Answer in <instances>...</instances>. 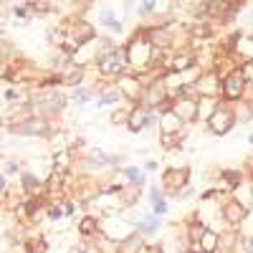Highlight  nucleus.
Masks as SVG:
<instances>
[{
	"mask_svg": "<svg viewBox=\"0 0 253 253\" xmlns=\"http://www.w3.org/2000/svg\"><path fill=\"white\" fill-rule=\"evenodd\" d=\"M119 99H122L119 89H117V86H109V89H104V91L99 94V99H96V107H107V104H117Z\"/></svg>",
	"mask_w": 253,
	"mask_h": 253,
	"instance_id": "cd10ccee",
	"label": "nucleus"
},
{
	"mask_svg": "<svg viewBox=\"0 0 253 253\" xmlns=\"http://www.w3.org/2000/svg\"><path fill=\"white\" fill-rule=\"evenodd\" d=\"M233 124H236V119H233V112H230L228 107H218L213 112V117L208 119V126L215 134H228L230 129H233Z\"/></svg>",
	"mask_w": 253,
	"mask_h": 253,
	"instance_id": "9d476101",
	"label": "nucleus"
},
{
	"mask_svg": "<svg viewBox=\"0 0 253 253\" xmlns=\"http://www.w3.org/2000/svg\"><path fill=\"white\" fill-rule=\"evenodd\" d=\"M20 185H23L26 198H41V195H43V187H46L33 172H23V175H20Z\"/></svg>",
	"mask_w": 253,
	"mask_h": 253,
	"instance_id": "ddd939ff",
	"label": "nucleus"
},
{
	"mask_svg": "<svg viewBox=\"0 0 253 253\" xmlns=\"http://www.w3.org/2000/svg\"><path fill=\"white\" fill-rule=\"evenodd\" d=\"M190 36H210V28H205L203 23H198V26L190 28Z\"/></svg>",
	"mask_w": 253,
	"mask_h": 253,
	"instance_id": "c9c22d12",
	"label": "nucleus"
},
{
	"mask_svg": "<svg viewBox=\"0 0 253 253\" xmlns=\"http://www.w3.org/2000/svg\"><path fill=\"white\" fill-rule=\"evenodd\" d=\"M99 233L107 238V241H114V243H124L129 236H134V223L124 215H107L101 223H99Z\"/></svg>",
	"mask_w": 253,
	"mask_h": 253,
	"instance_id": "f03ea898",
	"label": "nucleus"
},
{
	"mask_svg": "<svg viewBox=\"0 0 253 253\" xmlns=\"http://www.w3.org/2000/svg\"><path fill=\"white\" fill-rule=\"evenodd\" d=\"M5 172H8V175H15V172H20L18 162H8V165H5Z\"/></svg>",
	"mask_w": 253,
	"mask_h": 253,
	"instance_id": "58836bf2",
	"label": "nucleus"
},
{
	"mask_svg": "<svg viewBox=\"0 0 253 253\" xmlns=\"http://www.w3.org/2000/svg\"><path fill=\"white\" fill-rule=\"evenodd\" d=\"M13 132L15 134H26V137H48L51 134V124L46 117H38V114H31L26 119H20L13 124Z\"/></svg>",
	"mask_w": 253,
	"mask_h": 253,
	"instance_id": "20e7f679",
	"label": "nucleus"
},
{
	"mask_svg": "<svg viewBox=\"0 0 253 253\" xmlns=\"http://www.w3.org/2000/svg\"><path fill=\"white\" fill-rule=\"evenodd\" d=\"M243 76H246V79H253V61H251L248 66L243 69Z\"/></svg>",
	"mask_w": 253,
	"mask_h": 253,
	"instance_id": "79ce46f5",
	"label": "nucleus"
},
{
	"mask_svg": "<svg viewBox=\"0 0 253 253\" xmlns=\"http://www.w3.org/2000/svg\"><path fill=\"white\" fill-rule=\"evenodd\" d=\"M86 165L91 170H104V167H109V155L101 150V147H91L89 150V157H86Z\"/></svg>",
	"mask_w": 253,
	"mask_h": 253,
	"instance_id": "6ab92c4d",
	"label": "nucleus"
},
{
	"mask_svg": "<svg viewBox=\"0 0 253 253\" xmlns=\"http://www.w3.org/2000/svg\"><path fill=\"white\" fill-rule=\"evenodd\" d=\"M0 126H3V117H0Z\"/></svg>",
	"mask_w": 253,
	"mask_h": 253,
	"instance_id": "de8ad7c7",
	"label": "nucleus"
},
{
	"mask_svg": "<svg viewBox=\"0 0 253 253\" xmlns=\"http://www.w3.org/2000/svg\"><path fill=\"white\" fill-rule=\"evenodd\" d=\"M220 89H223V96L230 99V101L241 99L243 91H246V76H243V71H228V76L220 81Z\"/></svg>",
	"mask_w": 253,
	"mask_h": 253,
	"instance_id": "1a4fd4ad",
	"label": "nucleus"
},
{
	"mask_svg": "<svg viewBox=\"0 0 253 253\" xmlns=\"http://www.w3.org/2000/svg\"><path fill=\"white\" fill-rule=\"evenodd\" d=\"M129 112H132V107H119V109H114V112H112L109 122H112L114 126H119V124H124V126H126V119H129Z\"/></svg>",
	"mask_w": 253,
	"mask_h": 253,
	"instance_id": "7c9ffc66",
	"label": "nucleus"
},
{
	"mask_svg": "<svg viewBox=\"0 0 253 253\" xmlns=\"http://www.w3.org/2000/svg\"><path fill=\"white\" fill-rule=\"evenodd\" d=\"M124 53H126V66H132L137 71V76L142 71H150L152 69V53H155V48H152L150 41H147L144 28L132 36V41L124 46Z\"/></svg>",
	"mask_w": 253,
	"mask_h": 253,
	"instance_id": "f257e3e1",
	"label": "nucleus"
},
{
	"mask_svg": "<svg viewBox=\"0 0 253 253\" xmlns=\"http://www.w3.org/2000/svg\"><path fill=\"white\" fill-rule=\"evenodd\" d=\"M139 195H142V187L139 185H124L119 190V200H122L124 208H134L137 200H139Z\"/></svg>",
	"mask_w": 253,
	"mask_h": 253,
	"instance_id": "aec40b11",
	"label": "nucleus"
},
{
	"mask_svg": "<svg viewBox=\"0 0 253 253\" xmlns=\"http://www.w3.org/2000/svg\"><path fill=\"white\" fill-rule=\"evenodd\" d=\"M79 233L86 236V238L96 236V233H99V220H96L94 215H84V218L79 220Z\"/></svg>",
	"mask_w": 253,
	"mask_h": 253,
	"instance_id": "b1692460",
	"label": "nucleus"
},
{
	"mask_svg": "<svg viewBox=\"0 0 253 253\" xmlns=\"http://www.w3.org/2000/svg\"><path fill=\"white\" fill-rule=\"evenodd\" d=\"M203 233H205V228H203V225H193V228H190V241H193V243H200Z\"/></svg>",
	"mask_w": 253,
	"mask_h": 253,
	"instance_id": "72a5a7b5",
	"label": "nucleus"
},
{
	"mask_svg": "<svg viewBox=\"0 0 253 253\" xmlns=\"http://www.w3.org/2000/svg\"><path fill=\"white\" fill-rule=\"evenodd\" d=\"M5 187H8V180H5V175H0V193H3Z\"/></svg>",
	"mask_w": 253,
	"mask_h": 253,
	"instance_id": "37998d69",
	"label": "nucleus"
},
{
	"mask_svg": "<svg viewBox=\"0 0 253 253\" xmlns=\"http://www.w3.org/2000/svg\"><path fill=\"white\" fill-rule=\"evenodd\" d=\"M26 248H28V253H46L48 243L43 236H36V238H26Z\"/></svg>",
	"mask_w": 253,
	"mask_h": 253,
	"instance_id": "c85d7f7f",
	"label": "nucleus"
},
{
	"mask_svg": "<svg viewBox=\"0 0 253 253\" xmlns=\"http://www.w3.org/2000/svg\"><path fill=\"white\" fill-rule=\"evenodd\" d=\"M84 76H86V69L76 66V63H69V66L61 69V84H66V86H76L79 89V84H81Z\"/></svg>",
	"mask_w": 253,
	"mask_h": 253,
	"instance_id": "4468645a",
	"label": "nucleus"
},
{
	"mask_svg": "<svg viewBox=\"0 0 253 253\" xmlns=\"http://www.w3.org/2000/svg\"><path fill=\"white\" fill-rule=\"evenodd\" d=\"M58 208H61V213H63V215H71V213H74V210H76V205H74V200H66V203H61Z\"/></svg>",
	"mask_w": 253,
	"mask_h": 253,
	"instance_id": "e433bc0d",
	"label": "nucleus"
},
{
	"mask_svg": "<svg viewBox=\"0 0 253 253\" xmlns=\"http://www.w3.org/2000/svg\"><path fill=\"white\" fill-rule=\"evenodd\" d=\"M99 74L101 76H124V71H126V53H124V48H114V51H109L107 56H101L99 61Z\"/></svg>",
	"mask_w": 253,
	"mask_h": 253,
	"instance_id": "39448f33",
	"label": "nucleus"
},
{
	"mask_svg": "<svg viewBox=\"0 0 253 253\" xmlns=\"http://www.w3.org/2000/svg\"><path fill=\"white\" fill-rule=\"evenodd\" d=\"M218 241H220V236L215 233V230H208L205 228V233H203V238H200V251L203 253H215L218 251Z\"/></svg>",
	"mask_w": 253,
	"mask_h": 253,
	"instance_id": "5701e85b",
	"label": "nucleus"
},
{
	"mask_svg": "<svg viewBox=\"0 0 253 253\" xmlns=\"http://www.w3.org/2000/svg\"><path fill=\"white\" fill-rule=\"evenodd\" d=\"M182 124L185 122H195L198 119V99H193V96H187L185 91L172 101V109H170Z\"/></svg>",
	"mask_w": 253,
	"mask_h": 253,
	"instance_id": "6e6552de",
	"label": "nucleus"
},
{
	"mask_svg": "<svg viewBox=\"0 0 253 253\" xmlns=\"http://www.w3.org/2000/svg\"><path fill=\"white\" fill-rule=\"evenodd\" d=\"M144 167H147V172H155V170H157L160 165H157V160H150V162H147Z\"/></svg>",
	"mask_w": 253,
	"mask_h": 253,
	"instance_id": "a19ab883",
	"label": "nucleus"
},
{
	"mask_svg": "<svg viewBox=\"0 0 253 253\" xmlns=\"http://www.w3.org/2000/svg\"><path fill=\"white\" fill-rule=\"evenodd\" d=\"M150 253H165L162 246H150Z\"/></svg>",
	"mask_w": 253,
	"mask_h": 253,
	"instance_id": "c03bdc74",
	"label": "nucleus"
},
{
	"mask_svg": "<svg viewBox=\"0 0 253 253\" xmlns=\"http://www.w3.org/2000/svg\"><path fill=\"white\" fill-rule=\"evenodd\" d=\"M99 20H101V23L107 26L112 33H122V31H124V23L114 15V10H112V8H101V10H99Z\"/></svg>",
	"mask_w": 253,
	"mask_h": 253,
	"instance_id": "4be33fe9",
	"label": "nucleus"
},
{
	"mask_svg": "<svg viewBox=\"0 0 253 253\" xmlns=\"http://www.w3.org/2000/svg\"><path fill=\"white\" fill-rule=\"evenodd\" d=\"M94 96H96V91H94V89H84V86L74 89V94H71V99H74L76 104H86V101H91Z\"/></svg>",
	"mask_w": 253,
	"mask_h": 253,
	"instance_id": "2f4dec72",
	"label": "nucleus"
},
{
	"mask_svg": "<svg viewBox=\"0 0 253 253\" xmlns=\"http://www.w3.org/2000/svg\"><path fill=\"white\" fill-rule=\"evenodd\" d=\"M246 215H248V208H246L243 203H238V200H230V203H225V208H223V218H225L230 225L243 223Z\"/></svg>",
	"mask_w": 253,
	"mask_h": 253,
	"instance_id": "f8f14e48",
	"label": "nucleus"
},
{
	"mask_svg": "<svg viewBox=\"0 0 253 253\" xmlns=\"http://www.w3.org/2000/svg\"><path fill=\"white\" fill-rule=\"evenodd\" d=\"M157 10V3H155V0H144V3H139V8H137V13L144 18V15H152Z\"/></svg>",
	"mask_w": 253,
	"mask_h": 253,
	"instance_id": "473e14b6",
	"label": "nucleus"
},
{
	"mask_svg": "<svg viewBox=\"0 0 253 253\" xmlns=\"http://www.w3.org/2000/svg\"><path fill=\"white\" fill-rule=\"evenodd\" d=\"M117 89H119L122 96H126L129 101H134V107H137V104H142V99H144V84H142V79H139L137 74H124V76H119Z\"/></svg>",
	"mask_w": 253,
	"mask_h": 253,
	"instance_id": "0eeeda50",
	"label": "nucleus"
},
{
	"mask_svg": "<svg viewBox=\"0 0 253 253\" xmlns=\"http://www.w3.org/2000/svg\"><path fill=\"white\" fill-rule=\"evenodd\" d=\"M215 109H218V101H215V99H210V96H203V99L198 101V117L205 119V122L213 117Z\"/></svg>",
	"mask_w": 253,
	"mask_h": 253,
	"instance_id": "393cba45",
	"label": "nucleus"
},
{
	"mask_svg": "<svg viewBox=\"0 0 253 253\" xmlns=\"http://www.w3.org/2000/svg\"><path fill=\"white\" fill-rule=\"evenodd\" d=\"M160 129L165 137H175V134H182V122L172 114V112H167L160 117Z\"/></svg>",
	"mask_w": 253,
	"mask_h": 253,
	"instance_id": "dca6fc26",
	"label": "nucleus"
},
{
	"mask_svg": "<svg viewBox=\"0 0 253 253\" xmlns=\"http://www.w3.org/2000/svg\"><path fill=\"white\" fill-rule=\"evenodd\" d=\"M122 175L129 180L132 185H139V187H142V182H144V172L137 170V167H122Z\"/></svg>",
	"mask_w": 253,
	"mask_h": 253,
	"instance_id": "c756f323",
	"label": "nucleus"
},
{
	"mask_svg": "<svg viewBox=\"0 0 253 253\" xmlns=\"http://www.w3.org/2000/svg\"><path fill=\"white\" fill-rule=\"evenodd\" d=\"M119 248H122V253H139L144 248V238L139 233H134V236L126 238L124 243H119Z\"/></svg>",
	"mask_w": 253,
	"mask_h": 253,
	"instance_id": "bb28decb",
	"label": "nucleus"
},
{
	"mask_svg": "<svg viewBox=\"0 0 253 253\" xmlns=\"http://www.w3.org/2000/svg\"><path fill=\"white\" fill-rule=\"evenodd\" d=\"M248 23H253V10L248 13Z\"/></svg>",
	"mask_w": 253,
	"mask_h": 253,
	"instance_id": "a18cd8bd",
	"label": "nucleus"
},
{
	"mask_svg": "<svg viewBox=\"0 0 253 253\" xmlns=\"http://www.w3.org/2000/svg\"><path fill=\"white\" fill-rule=\"evenodd\" d=\"M33 104L38 107V117H53V114H61L66 109V96L56 89H41L36 96H33Z\"/></svg>",
	"mask_w": 253,
	"mask_h": 253,
	"instance_id": "7ed1b4c3",
	"label": "nucleus"
},
{
	"mask_svg": "<svg viewBox=\"0 0 253 253\" xmlns=\"http://www.w3.org/2000/svg\"><path fill=\"white\" fill-rule=\"evenodd\" d=\"M13 13H15L18 18H28V15L33 13V8H31V3H26V5H15Z\"/></svg>",
	"mask_w": 253,
	"mask_h": 253,
	"instance_id": "f704fd0d",
	"label": "nucleus"
},
{
	"mask_svg": "<svg viewBox=\"0 0 253 253\" xmlns=\"http://www.w3.org/2000/svg\"><path fill=\"white\" fill-rule=\"evenodd\" d=\"M248 139H251V144H253V134H251V137H248Z\"/></svg>",
	"mask_w": 253,
	"mask_h": 253,
	"instance_id": "49530a36",
	"label": "nucleus"
},
{
	"mask_svg": "<svg viewBox=\"0 0 253 253\" xmlns=\"http://www.w3.org/2000/svg\"><path fill=\"white\" fill-rule=\"evenodd\" d=\"M147 200L152 203V208H155V215H157V218L167 213V200H165V193H162V187L152 185L150 190H147Z\"/></svg>",
	"mask_w": 253,
	"mask_h": 253,
	"instance_id": "a211bd4d",
	"label": "nucleus"
},
{
	"mask_svg": "<svg viewBox=\"0 0 253 253\" xmlns=\"http://www.w3.org/2000/svg\"><path fill=\"white\" fill-rule=\"evenodd\" d=\"M218 86H220V79H218V74H215V71H210L208 76L203 74V76L195 81V89L200 91V96H210V99H215Z\"/></svg>",
	"mask_w": 253,
	"mask_h": 253,
	"instance_id": "9b49d317",
	"label": "nucleus"
},
{
	"mask_svg": "<svg viewBox=\"0 0 253 253\" xmlns=\"http://www.w3.org/2000/svg\"><path fill=\"white\" fill-rule=\"evenodd\" d=\"M190 180V167H167L162 172V193H170V195H180L182 190L187 187Z\"/></svg>",
	"mask_w": 253,
	"mask_h": 253,
	"instance_id": "423d86ee",
	"label": "nucleus"
},
{
	"mask_svg": "<svg viewBox=\"0 0 253 253\" xmlns=\"http://www.w3.org/2000/svg\"><path fill=\"white\" fill-rule=\"evenodd\" d=\"M193 66H195V56H193V53H187V51L177 53V56L170 61V71H175V74H180V71H190Z\"/></svg>",
	"mask_w": 253,
	"mask_h": 253,
	"instance_id": "412c9836",
	"label": "nucleus"
},
{
	"mask_svg": "<svg viewBox=\"0 0 253 253\" xmlns=\"http://www.w3.org/2000/svg\"><path fill=\"white\" fill-rule=\"evenodd\" d=\"M134 230H137L142 238H150V236H155L157 230H160V218H157L155 213L144 215V218H139V220L134 223Z\"/></svg>",
	"mask_w": 253,
	"mask_h": 253,
	"instance_id": "2eb2a0df",
	"label": "nucleus"
},
{
	"mask_svg": "<svg viewBox=\"0 0 253 253\" xmlns=\"http://www.w3.org/2000/svg\"><path fill=\"white\" fill-rule=\"evenodd\" d=\"M147 112L142 104H137V107H132L129 112V119H126V126H129V132H142L144 129V124H147Z\"/></svg>",
	"mask_w": 253,
	"mask_h": 253,
	"instance_id": "f3484780",
	"label": "nucleus"
},
{
	"mask_svg": "<svg viewBox=\"0 0 253 253\" xmlns=\"http://www.w3.org/2000/svg\"><path fill=\"white\" fill-rule=\"evenodd\" d=\"M193 195H195V190H193V187H187V190H182L177 198H180V200H187V198H193Z\"/></svg>",
	"mask_w": 253,
	"mask_h": 253,
	"instance_id": "ea45409f",
	"label": "nucleus"
},
{
	"mask_svg": "<svg viewBox=\"0 0 253 253\" xmlns=\"http://www.w3.org/2000/svg\"><path fill=\"white\" fill-rule=\"evenodd\" d=\"M61 215H63V213H61L58 205H51V208H48V218H51V220H58Z\"/></svg>",
	"mask_w": 253,
	"mask_h": 253,
	"instance_id": "4c0bfd02",
	"label": "nucleus"
},
{
	"mask_svg": "<svg viewBox=\"0 0 253 253\" xmlns=\"http://www.w3.org/2000/svg\"><path fill=\"white\" fill-rule=\"evenodd\" d=\"M236 51H238L246 61H253V36H241V38H236Z\"/></svg>",
	"mask_w": 253,
	"mask_h": 253,
	"instance_id": "a878e982",
	"label": "nucleus"
}]
</instances>
